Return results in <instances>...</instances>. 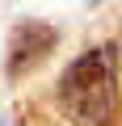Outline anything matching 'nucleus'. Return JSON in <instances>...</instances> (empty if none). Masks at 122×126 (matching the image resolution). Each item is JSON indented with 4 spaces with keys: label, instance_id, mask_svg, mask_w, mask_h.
<instances>
[{
    "label": "nucleus",
    "instance_id": "nucleus-3",
    "mask_svg": "<svg viewBox=\"0 0 122 126\" xmlns=\"http://www.w3.org/2000/svg\"><path fill=\"white\" fill-rule=\"evenodd\" d=\"M88 4H97V0H88Z\"/></svg>",
    "mask_w": 122,
    "mask_h": 126
},
{
    "label": "nucleus",
    "instance_id": "nucleus-2",
    "mask_svg": "<svg viewBox=\"0 0 122 126\" xmlns=\"http://www.w3.org/2000/svg\"><path fill=\"white\" fill-rule=\"evenodd\" d=\"M59 34L42 21H21V30L13 34V46H9V76H25L30 67H38V63L55 50Z\"/></svg>",
    "mask_w": 122,
    "mask_h": 126
},
{
    "label": "nucleus",
    "instance_id": "nucleus-1",
    "mask_svg": "<svg viewBox=\"0 0 122 126\" xmlns=\"http://www.w3.org/2000/svg\"><path fill=\"white\" fill-rule=\"evenodd\" d=\"M59 126H122V42L84 46L55 80Z\"/></svg>",
    "mask_w": 122,
    "mask_h": 126
}]
</instances>
